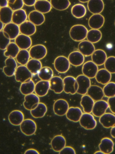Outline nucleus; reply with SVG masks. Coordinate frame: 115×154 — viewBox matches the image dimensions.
I'll return each mask as SVG.
<instances>
[{"label":"nucleus","mask_w":115,"mask_h":154,"mask_svg":"<svg viewBox=\"0 0 115 154\" xmlns=\"http://www.w3.org/2000/svg\"><path fill=\"white\" fill-rule=\"evenodd\" d=\"M47 111L46 105L43 103H39L36 108L30 110V113L33 118L39 119L44 117Z\"/></svg>","instance_id":"c9c22d12"},{"label":"nucleus","mask_w":115,"mask_h":154,"mask_svg":"<svg viewBox=\"0 0 115 154\" xmlns=\"http://www.w3.org/2000/svg\"><path fill=\"white\" fill-rule=\"evenodd\" d=\"M104 96L108 98L115 96V82H110L105 85L103 88Z\"/></svg>","instance_id":"a18cd8bd"},{"label":"nucleus","mask_w":115,"mask_h":154,"mask_svg":"<svg viewBox=\"0 0 115 154\" xmlns=\"http://www.w3.org/2000/svg\"><path fill=\"white\" fill-rule=\"evenodd\" d=\"M78 50L84 56H91L95 51V48L93 43L88 40H83L79 43L78 46Z\"/></svg>","instance_id":"2eb2a0df"},{"label":"nucleus","mask_w":115,"mask_h":154,"mask_svg":"<svg viewBox=\"0 0 115 154\" xmlns=\"http://www.w3.org/2000/svg\"><path fill=\"white\" fill-rule=\"evenodd\" d=\"M19 26L21 34L29 36L34 35L37 31L36 26L29 20H26Z\"/></svg>","instance_id":"5701e85b"},{"label":"nucleus","mask_w":115,"mask_h":154,"mask_svg":"<svg viewBox=\"0 0 115 154\" xmlns=\"http://www.w3.org/2000/svg\"><path fill=\"white\" fill-rule=\"evenodd\" d=\"M8 120L13 126H19L24 120L23 113L19 110H13L9 114Z\"/></svg>","instance_id":"c756f323"},{"label":"nucleus","mask_w":115,"mask_h":154,"mask_svg":"<svg viewBox=\"0 0 115 154\" xmlns=\"http://www.w3.org/2000/svg\"><path fill=\"white\" fill-rule=\"evenodd\" d=\"M13 12L9 7L1 8L0 10V20L4 25L11 23Z\"/></svg>","instance_id":"f704fd0d"},{"label":"nucleus","mask_w":115,"mask_h":154,"mask_svg":"<svg viewBox=\"0 0 115 154\" xmlns=\"http://www.w3.org/2000/svg\"><path fill=\"white\" fill-rule=\"evenodd\" d=\"M87 94L95 101L102 100L104 96L103 89L98 85H91L87 92Z\"/></svg>","instance_id":"4be33fe9"},{"label":"nucleus","mask_w":115,"mask_h":154,"mask_svg":"<svg viewBox=\"0 0 115 154\" xmlns=\"http://www.w3.org/2000/svg\"><path fill=\"white\" fill-rule=\"evenodd\" d=\"M90 78L85 75H80L77 76L76 80L78 84V89L76 93L84 95L87 94L88 89L91 86Z\"/></svg>","instance_id":"423d86ee"},{"label":"nucleus","mask_w":115,"mask_h":154,"mask_svg":"<svg viewBox=\"0 0 115 154\" xmlns=\"http://www.w3.org/2000/svg\"><path fill=\"white\" fill-rule=\"evenodd\" d=\"M87 10L84 5L77 4L74 5L71 9V13L75 18L81 19L86 15Z\"/></svg>","instance_id":"e433bc0d"},{"label":"nucleus","mask_w":115,"mask_h":154,"mask_svg":"<svg viewBox=\"0 0 115 154\" xmlns=\"http://www.w3.org/2000/svg\"><path fill=\"white\" fill-rule=\"evenodd\" d=\"M29 20L36 26H41L45 21L44 14L36 10L30 12L28 16Z\"/></svg>","instance_id":"7c9ffc66"},{"label":"nucleus","mask_w":115,"mask_h":154,"mask_svg":"<svg viewBox=\"0 0 115 154\" xmlns=\"http://www.w3.org/2000/svg\"><path fill=\"white\" fill-rule=\"evenodd\" d=\"M64 83V91L66 94H75L78 89V84L76 78L73 76H66L63 79Z\"/></svg>","instance_id":"7ed1b4c3"},{"label":"nucleus","mask_w":115,"mask_h":154,"mask_svg":"<svg viewBox=\"0 0 115 154\" xmlns=\"http://www.w3.org/2000/svg\"><path fill=\"white\" fill-rule=\"evenodd\" d=\"M24 4L22 0H9L8 1V7L14 11L21 9Z\"/></svg>","instance_id":"09e8293b"},{"label":"nucleus","mask_w":115,"mask_h":154,"mask_svg":"<svg viewBox=\"0 0 115 154\" xmlns=\"http://www.w3.org/2000/svg\"><path fill=\"white\" fill-rule=\"evenodd\" d=\"M79 122L82 128L87 130L94 129L97 126V122L90 113H83Z\"/></svg>","instance_id":"20e7f679"},{"label":"nucleus","mask_w":115,"mask_h":154,"mask_svg":"<svg viewBox=\"0 0 115 154\" xmlns=\"http://www.w3.org/2000/svg\"><path fill=\"white\" fill-rule=\"evenodd\" d=\"M14 43L19 47L20 49L28 50L31 47L32 40L29 36L21 34L14 39Z\"/></svg>","instance_id":"f3484780"},{"label":"nucleus","mask_w":115,"mask_h":154,"mask_svg":"<svg viewBox=\"0 0 115 154\" xmlns=\"http://www.w3.org/2000/svg\"><path fill=\"white\" fill-rule=\"evenodd\" d=\"M90 0H79V1L82 3H86V2H88Z\"/></svg>","instance_id":"13d9d810"},{"label":"nucleus","mask_w":115,"mask_h":154,"mask_svg":"<svg viewBox=\"0 0 115 154\" xmlns=\"http://www.w3.org/2000/svg\"><path fill=\"white\" fill-rule=\"evenodd\" d=\"M50 90L54 91L55 93L59 94L64 91V83L63 79L58 76H53L50 81Z\"/></svg>","instance_id":"a211bd4d"},{"label":"nucleus","mask_w":115,"mask_h":154,"mask_svg":"<svg viewBox=\"0 0 115 154\" xmlns=\"http://www.w3.org/2000/svg\"><path fill=\"white\" fill-rule=\"evenodd\" d=\"M108 103L111 111L113 114H115V96L109 98L108 100Z\"/></svg>","instance_id":"8fccbe9b"},{"label":"nucleus","mask_w":115,"mask_h":154,"mask_svg":"<svg viewBox=\"0 0 115 154\" xmlns=\"http://www.w3.org/2000/svg\"><path fill=\"white\" fill-rule=\"evenodd\" d=\"M0 7L1 8L8 7V1L7 0H0Z\"/></svg>","instance_id":"5fc2aeb1"},{"label":"nucleus","mask_w":115,"mask_h":154,"mask_svg":"<svg viewBox=\"0 0 115 154\" xmlns=\"http://www.w3.org/2000/svg\"><path fill=\"white\" fill-rule=\"evenodd\" d=\"M98 66L92 61H87L83 65L82 68L83 74L90 79L95 78L99 71Z\"/></svg>","instance_id":"1a4fd4ad"},{"label":"nucleus","mask_w":115,"mask_h":154,"mask_svg":"<svg viewBox=\"0 0 115 154\" xmlns=\"http://www.w3.org/2000/svg\"><path fill=\"white\" fill-rule=\"evenodd\" d=\"M2 30L9 35L11 40H14L20 33L19 26L13 22L5 25Z\"/></svg>","instance_id":"aec40b11"},{"label":"nucleus","mask_w":115,"mask_h":154,"mask_svg":"<svg viewBox=\"0 0 115 154\" xmlns=\"http://www.w3.org/2000/svg\"><path fill=\"white\" fill-rule=\"evenodd\" d=\"M40 103L39 97L35 94H31L25 95L23 106L26 109L31 110L37 106Z\"/></svg>","instance_id":"4468645a"},{"label":"nucleus","mask_w":115,"mask_h":154,"mask_svg":"<svg viewBox=\"0 0 115 154\" xmlns=\"http://www.w3.org/2000/svg\"><path fill=\"white\" fill-rule=\"evenodd\" d=\"M35 84L32 80L28 82L22 83L20 87V91L22 94L26 95L33 93L35 91Z\"/></svg>","instance_id":"ea45409f"},{"label":"nucleus","mask_w":115,"mask_h":154,"mask_svg":"<svg viewBox=\"0 0 115 154\" xmlns=\"http://www.w3.org/2000/svg\"><path fill=\"white\" fill-rule=\"evenodd\" d=\"M26 66L32 74L36 75L42 68V65L39 60L32 58L28 61Z\"/></svg>","instance_id":"58836bf2"},{"label":"nucleus","mask_w":115,"mask_h":154,"mask_svg":"<svg viewBox=\"0 0 115 154\" xmlns=\"http://www.w3.org/2000/svg\"><path fill=\"white\" fill-rule=\"evenodd\" d=\"M100 123L106 128H112L115 125V115L111 113H105L99 119Z\"/></svg>","instance_id":"bb28decb"},{"label":"nucleus","mask_w":115,"mask_h":154,"mask_svg":"<svg viewBox=\"0 0 115 154\" xmlns=\"http://www.w3.org/2000/svg\"><path fill=\"white\" fill-rule=\"evenodd\" d=\"M28 17L24 10H18L13 12L12 22L18 26H20L27 20Z\"/></svg>","instance_id":"473e14b6"},{"label":"nucleus","mask_w":115,"mask_h":154,"mask_svg":"<svg viewBox=\"0 0 115 154\" xmlns=\"http://www.w3.org/2000/svg\"><path fill=\"white\" fill-rule=\"evenodd\" d=\"M66 140L63 136L57 135L55 136L51 142L52 149L57 152H59L66 146Z\"/></svg>","instance_id":"b1692460"},{"label":"nucleus","mask_w":115,"mask_h":154,"mask_svg":"<svg viewBox=\"0 0 115 154\" xmlns=\"http://www.w3.org/2000/svg\"><path fill=\"white\" fill-rule=\"evenodd\" d=\"M22 132L26 136H30L35 134L37 131V124L36 122L31 119H24L20 125Z\"/></svg>","instance_id":"6e6552de"},{"label":"nucleus","mask_w":115,"mask_h":154,"mask_svg":"<svg viewBox=\"0 0 115 154\" xmlns=\"http://www.w3.org/2000/svg\"><path fill=\"white\" fill-rule=\"evenodd\" d=\"M25 154H39V153L36 149H30L25 152Z\"/></svg>","instance_id":"864d4df0"},{"label":"nucleus","mask_w":115,"mask_h":154,"mask_svg":"<svg viewBox=\"0 0 115 154\" xmlns=\"http://www.w3.org/2000/svg\"><path fill=\"white\" fill-rule=\"evenodd\" d=\"M54 64L55 69L60 73H65L70 69V63L68 58L63 56L56 57L54 61Z\"/></svg>","instance_id":"39448f33"},{"label":"nucleus","mask_w":115,"mask_h":154,"mask_svg":"<svg viewBox=\"0 0 115 154\" xmlns=\"http://www.w3.org/2000/svg\"><path fill=\"white\" fill-rule=\"evenodd\" d=\"M102 38V34L100 30L97 29H91L88 31L87 40L93 44H96L100 41Z\"/></svg>","instance_id":"a19ab883"},{"label":"nucleus","mask_w":115,"mask_h":154,"mask_svg":"<svg viewBox=\"0 0 115 154\" xmlns=\"http://www.w3.org/2000/svg\"><path fill=\"white\" fill-rule=\"evenodd\" d=\"M50 2L52 8L60 11L66 10L71 5L69 0H50Z\"/></svg>","instance_id":"4c0bfd02"},{"label":"nucleus","mask_w":115,"mask_h":154,"mask_svg":"<svg viewBox=\"0 0 115 154\" xmlns=\"http://www.w3.org/2000/svg\"><path fill=\"white\" fill-rule=\"evenodd\" d=\"M19 51L20 48L15 43H10L7 46L4 55L6 57L15 58Z\"/></svg>","instance_id":"c03bdc74"},{"label":"nucleus","mask_w":115,"mask_h":154,"mask_svg":"<svg viewBox=\"0 0 115 154\" xmlns=\"http://www.w3.org/2000/svg\"><path fill=\"white\" fill-rule=\"evenodd\" d=\"M88 30L87 28L82 25H75L70 29L69 35L73 41L81 42L87 37Z\"/></svg>","instance_id":"f257e3e1"},{"label":"nucleus","mask_w":115,"mask_h":154,"mask_svg":"<svg viewBox=\"0 0 115 154\" xmlns=\"http://www.w3.org/2000/svg\"><path fill=\"white\" fill-rule=\"evenodd\" d=\"M29 52L31 58L39 60L45 58L47 54L46 48L44 45L40 44L31 47Z\"/></svg>","instance_id":"0eeeda50"},{"label":"nucleus","mask_w":115,"mask_h":154,"mask_svg":"<svg viewBox=\"0 0 115 154\" xmlns=\"http://www.w3.org/2000/svg\"><path fill=\"white\" fill-rule=\"evenodd\" d=\"M5 66L3 68V72L8 77H11L15 74L17 67V61L12 57H7L5 60Z\"/></svg>","instance_id":"f8f14e48"},{"label":"nucleus","mask_w":115,"mask_h":154,"mask_svg":"<svg viewBox=\"0 0 115 154\" xmlns=\"http://www.w3.org/2000/svg\"><path fill=\"white\" fill-rule=\"evenodd\" d=\"M94 154H104L103 152H102V151H101V150H100V151H97V152H95V153H94Z\"/></svg>","instance_id":"bf43d9fd"},{"label":"nucleus","mask_w":115,"mask_h":154,"mask_svg":"<svg viewBox=\"0 0 115 154\" xmlns=\"http://www.w3.org/2000/svg\"><path fill=\"white\" fill-rule=\"evenodd\" d=\"M95 78L99 83L105 85L110 82L111 74L105 68H102L99 70Z\"/></svg>","instance_id":"393cba45"},{"label":"nucleus","mask_w":115,"mask_h":154,"mask_svg":"<svg viewBox=\"0 0 115 154\" xmlns=\"http://www.w3.org/2000/svg\"><path fill=\"white\" fill-rule=\"evenodd\" d=\"M69 108L68 102L63 99H59L56 101L53 105V110L56 115L64 116Z\"/></svg>","instance_id":"9d476101"},{"label":"nucleus","mask_w":115,"mask_h":154,"mask_svg":"<svg viewBox=\"0 0 115 154\" xmlns=\"http://www.w3.org/2000/svg\"><path fill=\"white\" fill-rule=\"evenodd\" d=\"M24 5L28 7H32L35 5L37 0H22Z\"/></svg>","instance_id":"603ef678"},{"label":"nucleus","mask_w":115,"mask_h":154,"mask_svg":"<svg viewBox=\"0 0 115 154\" xmlns=\"http://www.w3.org/2000/svg\"><path fill=\"white\" fill-rule=\"evenodd\" d=\"M83 112L81 109L78 107H70L66 114L67 119L74 122H79Z\"/></svg>","instance_id":"a878e982"},{"label":"nucleus","mask_w":115,"mask_h":154,"mask_svg":"<svg viewBox=\"0 0 115 154\" xmlns=\"http://www.w3.org/2000/svg\"><path fill=\"white\" fill-rule=\"evenodd\" d=\"M105 23V18L100 14H93L88 20V25L91 29H100Z\"/></svg>","instance_id":"ddd939ff"},{"label":"nucleus","mask_w":115,"mask_h":154,"mask_svg":"<svg viewBox=\"0 0 115 154\" xmlns=\"http://www.w3.org/2000/svg\"><path fill=\"white\" fill-rule=\"evenodd\" d=\"M39 78L43 81H49L53 77L54 72L50 67L44 66L42 67L37 74Z\"/></svg>","instance_id":"79ce46f5"},{"label":"nucleus","mask_w":115,"mask_h":154,"mask_svg":"<svg viewBox=\"0 0 115 154\" xmlns=\"http://www.w3.org/2000/svg\"><path fill=\"white\" fill-rule=\"evenodd\" d=\"M107 58V54L102 49L95 50L91 55L92 61L98 66L104 64Z\"/></svg>","instance_id":"cd10ccee"},{"label":"nucleus","mask_w":115,"mask_h":154,"mask_svg":"<svg viewBox=\"0 0 115 154\" xmlns=\"http://www.w3.org/2000/svg\"><path fill=\"white\" fill-rule=\"evenodd\" d=\"M110 133L111 137L114 138H115V125L111 128Z\"/></svg>","instance_id":"6e6d98bb"},{"label":"nucleus","mask_w":115,"mask_h":154,"mask_svg":"<svg viewBox=\"0 0 115 154\" xmlns=\"http://www.w3.org/2000/svg\"><path fill=\"white\" fill-rule=\"evenodd\" d=\"M7 1H9V0H7Z\"/></svg>","instance_id":"680f3d73"},{"label":"nucleus","mask_w":115,"mask_h":154,"mask_svg":"<svg viewBox=\"0 0 115 154\" xmlns=\"http://www.w3.org/2000/svg\"><path fill=\"white\" fill-rule=\"evenodd\" d=\"M11 39L9 35L3 30L0 31V49L6 50L8 45L10 43Z\"/></svg>","instance_id":"49530a36"},{"label":"nucleus","mask_w":115,"mask_h":154,"mask_svg":"<svg viewBox=\"0 0 115 154\" xmlns=\"http://www.w3.org/2000/svg\"><path fill=\"white\" fill-rule=\"evenodd\" d=\"M4 24L0 20V31H1V30H2L3 29L4 27Z\"/></svg>","instance_id":"4d7b16f0"},{"label":"nucleus","mask_w":115,"mask_h":154,"mask_svg":"<svg viewBox=\"0 0 115 154\" xmlns=\"http://www.w3.org/2000/svg\"><path fill=\"white\" fill-rule=\"evenodd\" d=\"M14 76L16 82L22 83L31 80L33 74L27 68L26 66L20 65L17 67Z\"/></svg>","instance_id":"f03ea898"},{"label":"nucleus","mask_w":115,"mask_h":154,"mask_svg":"<svg viewBox=\"0 0 115 154\" xmlns=\"http://www.w3.org/2000/svg\"><path fill=\"white\" fill-rule=\"evenodd\" d=\"M114 143L109 138L105 137L101 140L99 147L100 150L105 154H110L114 150Z\"/></svg>","instance_id":"c85d7f7f"},{"label":"nucleus","mask_w":115,"mask_h":154,"mask_svg":"<svg viewBox=\"0 0 115 154\" xmlns=\"http://www.w3.org/2000/svg\"><path fill=\"white\" fill-rule=\"evenodd\" d=\"M104 65L105 69L111 73H115V57H109Z\"/></svg>","instance_id":"de8ad7c7"},{"label":"nucleus","mask_w":115,"mask_h":154,"mask_svg":"<svg viewBox=\"0 0 115 154\" xmlns=\"http://www.w3.org/2000/svg\"><path fill=\"white\" fill-rule=\"evenodd\" d=\"M60 154H75V150L71 146H65L60 152Z\"/></svg>","instance_id":"3c124183"},{"label":"nucleus","mask_w":115,"mask_h":154,"mask_svg":"<svg viewBox=\"0 0 115 154\" xmlns=\"http://www.w3.org/2000/svg\"><path fill=\"white\" fill-rule=\"evenodd\" d=\"M29 52L26 49H21L16 57V60L21 65H27L30 58Z\"/></svg>","instance_id":"37998d69"},{"label":"nucleus","mask_w":115,"mask_h":154,"mask_svg":"<svg viewBox=\"0 0 115 154\" xmlns=\"http://www.w3.org/2000/svg\"><path fill=\"white\" fill-rule=\"evenodd\" d=\"M68 60L70 64L74 66H79L84 63V56L79 51H75L69 54Z\"/></svg>","instance_id":"412c9836"},{"label":"nucleus","mask_w":115,"mask_h":154,"mask_svg":"<svg viewBox=\"0 0 115 154\" xmlns=\"http://www.w3.org/2000/svg\"><path fill=\"white\" fill-rule=\"evenodd\" d=\"M109 108L108 102L103 100L96 101L93 108V115L96 117L100 118L101 116L106 113V111Z\"/></svg>","instance_id":"9b49d317"},{"label":"nucleus","mask_w":115,"mask_h":154,"mask_svg":"<svg viewBox=\"0 0 115 154\" xmlns=\"http://www.w3.org/2000/svg\"></svg>","instance_id":"e2e57ef3"},{"label":"nucleus","mask_w":115,"mask_h":154,"mask_svg":"<svg viewBox=\"0 0 115 154\" xmlns=\"http://www.w3.org/2000/svg\"><path fill=\"white\" fill-rule=\"evenodd\" d=\"M50 89L49 81H39L35 84V94L39 97H44L46 96Z\"/></svg>","instance_id":"dca6fc26"},{"label":"nucleus","mask_w":115,"mask_h":154,"mask_svg":"<svg viewBox=\"0 0 115 154\" xmlns=\"http://www.w3.org/2000/svg\"><path fill=\"white\" fill-rule=\"evenodd\" d=\"M87 8L92 14H100L104 10V3L102 0H90L87 4Z\"/></svg>","instance_id":"6ab92c4d"},{"label":"nucleus","mask_w":115,"mask_h":154,"mask_svg":"<svg viewBox=\"0 0 115 154\" xmlns=\"http://www.w3.org/2000/svg\"><path fill=\"white\" fill-rule=\"evenodd\" d=\"M1 7H0V10H1Z\"/></svg>","instance_id":"052dcab7"},{"label":"nucleus","mask_w":115,"mask_h":154,"mask_svg":"<svg viewBox=\"0 0 115 154\" xmlns=\"http://www.w3.org/2000/svg\"><path fill=\"white\" fill-rule=\"evenodd\" d=\"M95 101L91 98L88 94L83 95L81 99V106L83 109L84 112L85 113H91L92 111Z\"/></svg>","instance_id":"2f4dec72"},{"label":"nucleus","mask_w":115,"mask_h":154,"mask_svg":"<svg viewBox=\"0 0 115 154\" xmlns=\"http://www.w3.org/2000/svg\"><path fill=\"white\" fill-rule=\"evenodd\" d=\"M35 10L44 14L50 12L52 9V5L48 0H37L34 5Z\"/></svg>","instance_id":"72a5a7b5"}]
</instances>
